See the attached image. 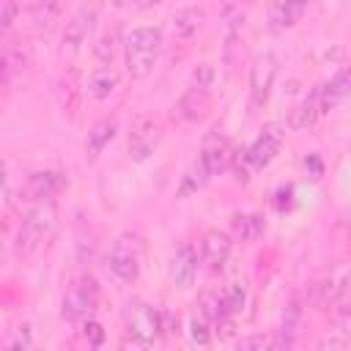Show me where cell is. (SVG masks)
<instances>
[{
	"label": "cell",
	"instance_id": "1",
	"mask_svg": "<svg viewBox=\"0 0 351 351\" xmlns=\"http://www.w3.org/2000/svg\"><path fill=\"white\" fill-rule=\"evenodd\" d=\"M58 230V208L52 197L36 200V206L25 214L19 233H16V255L19 258H33Z\"/></svg>",
	"mask_w": 351,
	"mask_h": 351
},
{
	"label": "cell",
	"instance_id": "2",
	"mask_svg": "<svg viewBox=\"0 0 351 351\" xmlns=\"http://www.w3.org/2000/svg\"><path fill=\"white\" fill-rule=\"evenodd\" d=\"M159 52H162V33L159 27H134L126 33V41H123V63H126V74L132 80H145L156 60H159Z\"/></svg>",
	"mask_w": 351,
	"mask_h": 351
},
{
	"label": "cell",
	"instance_id": "3",
	"mask_svg": "<svg viewBox=\"0 0 351 351\" xmlns=\"http://www.w3.org/2000/svg\"><path fill=\"white\" fill-rule=\"evenodd\" d=\"M143 241L134 233H121L107 252V271L121 282H134L140 277Z\"/></svg>",
	"mask_w": 351,
	"mask_h": 351
},
{
	"label": "cell",
	"instance_id": "4",
	"mask_svg": "<svg viewBox=\"0 0 351 351\" xmlns=\"http://www.w3.org/2000/svg\"><path fill=\"white\" fill-rule=\"evenodd\" d=\"M99 307V285L90 274H80L71 280V285L63 293V304H60V315L66 321L82 324L85 318H90Z\"/></svg>",
	"mask_w": 351,
	"mask_h": 351
},
{
	"label": "cell",
	"instance_id": "5",
	"mask_svg": "<svg viewBox=\"0 0 351 351\" xmlns=\"http://www.w3.org/2000/svg\"><path fill=\"white\" fill-rule=\"evenodd\" d=\"M126 329L140 346H154L162 332V315L145 304L143 299H132L126 304Z\"/></svg>",
	"mask_w": 351,
	"mask_h": 351
},
{
	"label": "cell",
	"instance_id": "6",
	"mask_svg": "<svg viewBox=\"0 0 351 351\" xmlns=\"http://www.w3.org/2000/svg\"><path fill=\"white\" fill-rule=\"evenodd\" d=\"M162 134H165V132H162L159 121H154V118H148V115L134 118L132 132H129V156H132L134 162H145V159L159 148Z\"/></svg>",
	"mask_w": 351,
	"mask_h": 351
},
{
	"label": "cell",
	"instance_id": "7",
	"mask_svg": "<svg viewBox=\"0 0 351 351\" xmlns=\"http://www.w3.org/2000/svg\"><path fill=\"white\" fill-rule=\"evenodd\" d=\"M274 77H277V55L261 52L250 66V101H252V107L266 104L271 85H274Z\"/></svg>",
	"mask_w": 351,
	"mask_h": 351
},
{
	"label": "cell",
	"instance_id": "8",
	"mask_svg": "<svg viewBox=\"0 0 351 351\" xmlns=\"http://www.w3.org/2000/svg\"><path fill=\"white\" fill-rule=\"evenodd\" d=\"M348 282H351V271H348L346 266H335V269H329V271L313 285V293H310L313 307L326 310V307L337 304V302L346 296Z\"/></svg>",
	"mask_w": 351,
	"mask_h": 351
},
{
	"label": "cell",
	"instance_id": "9",
	"mask_svg": "<svg viewBox=\"0 0 351 351\" xmlns=\"http://www.w3.org/2000/svg\"><path fill=\"white\" fill-rule=\"evenodd\" d=\"M233 143L219 132V129H211L208 134H206V140H203V148H200V162H203V167L208 170V176L214 178V176H219L222 170H228L230 167V162H233Z\"/></svg>",
	"mask_w": 351,
	"mask_h": 351
},
{
	"label": "cell",
	"instance_id": "10",
	"mask_svg": "<svg viewBox=\"0 0 351 351\" xmlns=\"http://www.w3.org/2000/svg\"><path fill=\"white\" fill-rule=\"evenodd\" d=\"M96 16H99V11H96L93 3H82L71 14V19L63 27V52H77L88 41V36H90V30L96 25Z\"/></svg>",
	"mask_w": 351,
	"mask_h": 351
},
{
	"label": "cell",
	"instance_id": "11",
	"mask_svg": "<svg viewBox=\"0 0 351 351\" xmlns=\"http://www.w3.org/2000/svg\"><path fill=\"white\" fill-rule=\"evenodd\" d=\"M280 145H282V129L277 123H269L258 137L255 143L244 151V162L252 167V170H263L277 154H280Z\"/></svg>",
	"mask_w": 351,
	"mask_h": 351
},
{
	"label": "cell",
	"instance_id": "12",
	"mask_svg": "<svg viewBox=\"0 0 351 351\" xmlns=\"http://www.w3.org/2000/svg\"><path fill=\"white\" fill-rule=\"evenodd\" d=\"M230 236L222 233V230H208L203 236V244H200V252H203V263L211 269V271H222L228 258H230Z\"/></svg>",
	"mask_w": 351,
	"mask_h": 351
},
{
	"label": "cell",
	"instance_id": "13",
	"mask_svg": "<svg viewBox=\"0 0 351 351\" xmlns=\"http://www.w3.org/2000/svg\"><path fill=\"white\" fill-rule=\"evenodd\" d=\"M321 90H324V85L313 88V90H310V96H304V99L296 104V110H293V112H291V118H288V126H291L293 132H307V129H310V126L324 115Z\"/></svg>",
	"mask_w": 351,
	"mask_h": 351
},
{
	"label": "cell",
	"instance_id": "14",
	"mask_svg": "<svg viewBox=\"0 0 351 351\" xmlns=\"http://www.w3.org/2000/svg\"><path fill=\"white\" fill-rule=\"evenodd\" d=\"M170 277L178 288H189L197 277V252L192 244H184L176 250L173 261H170Z\"/></svg>",
	"mask_w": 351,
	"mask_h": 351
},
{
	"label": "cell",
	"instance_id": "15",
	"mask_svg": "<svg viewBox=\"0 0 351 351\" xmlns=\"http://www.w3.org/2000/svg\"><path fill=\"white\" fill-rule=\"evenodd\" d=\"M63 186V176L58 170H38V173H30L27 181H25V197L27 200H47L52 197L58 189Z\"/></svg>",
	"mask_w": 351,
	"mask_h": 351
},
{
	"label": "cell",
	"instance_id": "16",
	"mask_svg": "<svg viewBox=\"0 0 351 351\" xmlns=\"http://www.w3.org/2000/svg\"><path fill=\"white\" fill-rule=\"evenodd\" d=\"M115 132H118V118H115V115H107V118L96 121V123L90 126L88 137H85V156H88V159H96V156L110 145V140L115 137Z\"/></svg>",
	"mask_w": 351,
	"mask_h": 351
},
{
	"label": "cell",
	"instance_id": "17",
	"mask_svg": "<svg viewBox=\"0 0 351 351\" xmlns=\"http://www.w3.org/2000/svg\"><path fill=\"white\" fill-rule=\"evenodd\" d=\"M208 101H211V85H203V82H192V88L181 96L178 101V110L186 121H197L203 118V112L208 110Z\"/></svg>",
	"mask_w": 351,
	"mask_h": 351
},
{
	"label": "cell",
	"instance_id": "18",
	"mask_svg": "<svg viewBox=\"0 0 351 351\" xmlns=\"http://www.w3.org/2000/svg\"><path fill=\"white\" fill-rule=\"evenodd\" d=\"M58 104L63 112L74 115L77 107H80V96H82V82H80V71L77 69H69L60 80H58Z\"/></svg>",
	"mask_w": 351,
	"mask_h": 351
},
{
	"label": "cell",
	"instance_id": "19",
	"mask_svg": "<svg viewBox=\"0 0 351 351\" xmlns=\"http://www.w3.org/2000/svg\"><path fill=\"white\" fill-rule=\"evenodd\" d=\"M118 71L112 69V63H101L90 77H88V93L96 99V101H104L115 93L118 88Z\"/></svg>",
	"mask_w": 351,
	"mask_h": 351
},
{
	"label": "cell",
	"instance_id": "20",
	"mask_svg": "<svg viewBox=\"0 0 351 351\" xmlns=\"http://www.w3.org/2000/svg\"><path fill=\"white\" fill-rule=\"evenodd\" d=\"M299 324H302V307H299V302L293 299V302H288V307H285V313H282V324H280L277 340H274L271 346H277V348H291V346L296 343V337H299Z\"/></svg>",
	"mask_w": 351,
	"mask_h": 351
},
{
	"label": "cell",
	"instance_id": "21",
	"mask_svg": "<svg viewBox=\"0 0 351 351\" xmlns=\"http://www.w3.org/2000/svg\"><path fill=\"white\" fill-rule=\"evenodd\" d=\"M351 96V66H346L335 80H329L326 85H324V90H321V101H324V112L326 110H332V107H337L343 99H348Z\"/></svg>",
	"mask_w": 351,
	"mask_h": 351
},
{
	"label": "cell",
	"instance_id": "22",
	"mask_svg": "<svg viewBox=\"0 0 351 351\" xmlns=\"http://www.w3.org/2000/svg\"><path fill=\"white\" fill-rule=\"evenodd\" d=\"M230 230H233V236H236L239 241H255V239L263 236L266 222H263L261 214H233Z\"/></svg>",
	"mask_w": 351,
	"mask_h": 351
},
{
	"label": "cell",
	"instance_id": "23",
	"mask_svg": "<svg viewBox=\"0 0 351 351\" xmlns=\"http://www.w3.org/2000/svg\"><path fill=\"white\" fill-rule=\"evenodd\" d=\"M25 5H27V11H30L33 25H36L38 30H47V27H52V22L58 19L63 3H60V0H25Z\"/></svg>",
	"mask_w": 351,
	"mask_h": 351
},
{
	"label": "cell",
	"instance_id": "24",
	"mask_svg": "<svg viewBox=\"0 0 351 351\" xmlns=\"http://www.w3.org/2000/svg\"><path fill=\"white\" fill-rule=\"evenodd\" d=\"M203 25V11L200 8H181L176 16H173V36L176 38H192Z\"/></svg>",
	"mask_w": 351,
	"mask_h": 351
},
{
	"label": "cell",
	"instance_id": "25",
	"mask_svg": "<svg viewBox=\"0 0 351 351\" xmlns=\"http://www.w3.org/2000/svg\"><path fill=\"white\" fill-rule=\"evenodd\" d=\"M304 11H307V0H282L274 11V30L293 27L302 19Z\"/></svg>",
	"mask_w": 351,
	"mask_h": 351
},
{
	"label": "cell",
	"instance_id": "26",
	"mask_svg": "<svg viewBox=\"0 0 351 351\" xmlns=\"http://www.w3.org/2000/svg\"><path fill=\"white\" fill-rule=\"evenodd\" d=\"M27 63V47L22 41H5L3 47V80H8L14 71L25 69Z\"/></svg>",
	"mask_w": 351,
	"mask_h": 351
},
{
	"label": "cell",
	"instance_id": "27",
	"mask_svg": "<svg viewBox=\"0 0 351 351\" xmlns=\"http://www.w3.org/2000/svg\"><path fill=\"white\" fill-rule=\"evenodd\" d=\"M200 313L206 315V321H208L211 326L225 324V318L230 315V313L225 310L222 296H219V293H214V291H203V293H200Z\"/></svg>",
	"mask_w": 351,
	"mask_h": 351
},
{
	"label": "cell",
	"instance_id": "28",
	"mask_svg": "<svg viewBox=\"0 0 351 351\" xmlns=\"http://www.w3.org/2000/svg\"><path fill=\"white\" fill-rule=\"evenodd\" d=\"M222 302H225V310H228L230 315L241 313V310H244V302H247V288H244V282H239V280L228 282V288L222 291Z\"/></svg>",
	"mask_w": 351,
	"mask_h": 351
},
{
	"label": "cell",
	"instance_id": "29",
	"mask_svg": "<svg viewBox=\"0 0 351 351\" xmlns=\"http://www.w3.org/2000/svg\"><path fill=\"white\" fill-rule=\"evenodd\" d=\"M211 324L206 321V315L203 313H197V315H192L189 318V335H192V340L197 343V346H208L211 343Z\"/></svg>",
	"mask_w": 351,
	"mask_h": 351
},
{
	"label": "cell",
	"instance_id": "30",
	"mask_svg": "<svg viewBox=\"0 0 351 351\" xmlns=\"http://www.w3.org/2000/svg\"><path fill=\"white\" fill-rule=\"evenodd\" d=\"M33 346V335H30V324H22L16 326L14 337L8 340V351H27Z\"/></svg>",
	"mask_w": 351,
	"mask_h": 351
},
{
	"label": "cell",
	"instance_id": "31",
	"mask_svg": "<svg viewBox=\"0 0 351 351\" xmlns=\"http://www.w3.org/2000/svg\"><path fill=\"white\" fill-rule=\"evenodd\" d=\"M82 337L88 340L90 348H99V346L104 343V332H101V326H99L96 321H90V318L82 321Z\"/></svg>",
	"mask_w": 351,
	"mask_h": 351
},
{
	"label": "cell",
	"instance_id": "32",
	"mask_svg": "<svg viewBox=\"0 0 351 351\" xmlns=\"http://www.w3.org/2000/svg\"><path fill=\"white\" fill-rule=\"evenodd\" d=\"M16 14H19L16 0H3V11H0V27H3V33H8V30H11V25H14Z\"/></svg>",
	"mask_w": 351,
	"mask_h": 351
},
{
	"label": "cell",
	"instance_id": "33",
	"mask_svg": "<svg viewBox=\"0 0 351 351\" xmlns=\"http://www.w3.org/2000/svg\"><path fill=\"white\" fill-rule=\"evenodd\" d=\"M96 55H99V60H101V63H112V36H104V38L99 41Z\"/></svg>",
	"mask_w": 351,
	"mask_h": 351
},
{
	"label": "cell",
	"instance_id": "34",
	"mask_svg": "<svg viewBox=\"0 0 351 351\" xmlns=\"http://www.w3.org/2000/svg\"><path fill=\"white\" fill-rule=\"evenodd\" d=\"M266 346H269V340L263 335H258V337H241L239 340V348H266Z\"/></svg>",
	"mask_w": 351,
	"mask_h": 351
},
{
	"label": "cell",
	"instance_id": "35",
	"mask_svg": "<svg viewBox=\"0 0 351 351\" xmlns=\"http://www.w3.org/2000/svg\"><path fill=\"white\" fill-rule=\"evenodd\" d=\"M304 170H310V173H313L310 178L318 181V178H321V170H324V167H321V159H318V156H307V159H304Z\"/></svg>",
	"mask_w": 351,
	"mask_h": 351
},
{
	"label": "cell",
	"instance_id": "36",
	"mask_svg": "<svg viewBox=\"0 0 351 351\" xmlns=\"http://www.w3.org/2000/svg\"><path fill=\"white\" fill-rule=\"evenodd\" d=\"M151 3H159V0H151Z\"/></svg>",
	"mask_w": 351,
	"mask_h": 351
},
{
	"label": "cell",
	"instance_id": "37",
	"mask_svg": "<svg viewBox=\"0 0 351 351\" xmlns=\"http://www.w3.org/2000/svg\"><path fill=\"white\" fill-rule=\"evenodd\" d=\"M230 3H239V0H230Z\"/></svg>",
	"mask_w": 351,
	"mask_h": 351
}]
</instances>
